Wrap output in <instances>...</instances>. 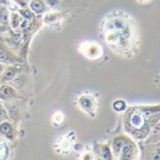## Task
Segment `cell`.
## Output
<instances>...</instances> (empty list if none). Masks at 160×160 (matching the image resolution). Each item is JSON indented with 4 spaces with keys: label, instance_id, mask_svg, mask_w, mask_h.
I'll list each match as a JSON object with an SVG mask.
<instances>
[{
    "label": "cell",
    "instance_id": "cell-4",
    "mask_svg": "<svg viewBox=\"0 0 160 160\" xmlns=\"http://www.w3.org/2000/svg\"><path fill=\"white\" fill-rule=\"evenodd\" d=\"M114 108L117 111H123L125 108V104L123 101H117L114 104Z\"/></svg>",
    "mask_w": 160,
    "mask_h": 160
},
{
    "label": "cell",
    "instance_id": "cell-12",
    "mask_svg": "<svg viewBox=\"0 0 160 160\" xmlns=\"http://www.w3.org/2000/svg\"><path fill=\"white\" fill-rule=\"evenodd\" d=\"M104 158L106 159H109V158H110V152L108 151L107 149L104 151Z\"/></svg>",
    "mask_w": 160,
    "mask_h": 160
},
{
    "label": "cell",
    "instance_id": "cell-9",
    "mask_svg": "<svg viewBox=\"0 0 160 160\" xmlns=\"http://www.w3.org/2000/svg\"><path fill=\"white\" fill-rule=\"evenodd\" d=\"M6 59V54L5 52L0 50V61H4Z\"/></svg>",
    "mask_w": 160,
    "mask_h": 160
},
{
    "label": "cell",
    "instance_id": "cell-1",
    "mask_svg": "<svg viewBox=\"0 0 160 160\" xmlns=\"http://www.w3.org/2000/svg\"><path fill=\"white\" fill-rule=\"evenodd\" d=\"M13 93V90L8 86H2L0 89V97L2 98L6 99L10 97Z\"/></svg>",
    "mask_w": 160,
    "mask_h": 160
},
{
    "label": "cell",
    "instance_id": "cell-10",
    "mask_svg": "<svg viewBox=\"0 0 160 160\" xmlns=\"http://www.w3.org/2000/svg\"><path fill=\"white\" fill-rule=\"evenodd\" d=\"M83 103L84 106L85 107H91V102L89 99L87 98H85V99H83Z\"/></svg>",
    "mask_w": 160,
    "mask_h": 160
},
{
    "label": "cell",
    "instance_id": "cell-3",
    "mask_svg": "<svg viewBox=\"0 0 160 160\" xmlns=\"http://www.w3.org/2000/svg\"><path fill=\"white\" fill-rule=\"evenodd\" d=\"M0 130L3 134H8L11 130V126L8 123H3L2 126H0Z\"/></svg>",
    "mask_w": 160,
    "mask_h": 160
},
{
    "label": "cell",
    "instance_id": "cell-6",
    "mask_svg": "<svg viewBox=\"0 0 160 160\" xmlns=\"http://www.w3.org/2000/svg\"><path fill=\"white\" fill-rule=\"evenodd\" d=\"M141 122H142L141 118L137 115L134 116V117H133L132 119H131V123H132V124L136 127L141 126Z\"/></svg>",
    "mask_w": 160,
    "mask_h": 160
},
{
    "label": "cell",
    "instance_id": "cell-2",
    "mask_svg": "<svg viewBox=\"0 0 160 160\" xmlns=\"http://www.w3.org/2000/svg\"><path fill=\"white\" fill-rule=\"evenodd\" d=\"M131 154H132V149L130 145H127L123 148V150L122 152V157L124 159H130Z\"/></svg>",
    "mask_w": 160,
    "mask_h": 160
},
{
    "label": "cell",
    "instance_id": "cell-13",
    "mask_svg": "<svg viewBox=\"0 0 160 160\" xmlns=\"http://www.w3.org/2000/svg\"><path fill=\"white\" fill-rule=\"evenodd\" d=\"M0 72H1V67H0Z\"/></svg>",
    "mask_w": 160,
    "mask_h": 160
},
{
    "label": "cell",
    "instance_id": "cell-8",
    "mask_svg": "<svg viewBox=\"0 0 160 160\" xmlns=\"http://www.w3.org/2000/svg\"><path fill=\"white\" fill-rule=\"evenodd\" d=\"M38 3H35V4L34 5V6H32V7L34 8V10L37 12H40L42 10V5L41 4V3H39V4H38Z\"/></svg>",
    "mask_w": 160,
    "mask_h": 160
},
{
    "label": "cell",
    "instance_id": "cell-7",
    "mask_svg": "<svg viewBox=\"0 0 160 160\" xmlns=\"http://www.w3.org/2000/svg\"><path fill=\"white\" fill-rule=\"evenodd\" d=\"M123 145V142L121 139L115 140V141L114 142V149L118 151L121 149Z\"/></svg>",
    "mask_w": 160,
    "mask_h": 160
},
{
    "label": "cell",
    "instance_id": "cell-11",
    "mask_svg": "<svg viewBox=\"0 0 160 160\" xmlns=\"http://www.w3.org/2000/svg\"><path fill=\"white\" fill-rule=\"evenodd\" d=\"M6 117V115L3 111H0V122H2V120L4 119Z\"/></svg>",
    "mask_w": 160,
    "mask_h": 160
},
{
    "label": "cell",
    "instance_id": "cell-5",
    "mask_svg": "<svg viewBox=\"0 0 160 160\" xmlns=\"http://www.w3.org/2000/svg\"><path fill=\"white\" fill-rule=\"evenodd\" d=\"M14 76H15V71L13 69H9L6 72L4 78L6 80H11L12 79H13Z\"/></svg>",
    "mask_w": 160,
    "mask_h": 160
}]
</instances>
